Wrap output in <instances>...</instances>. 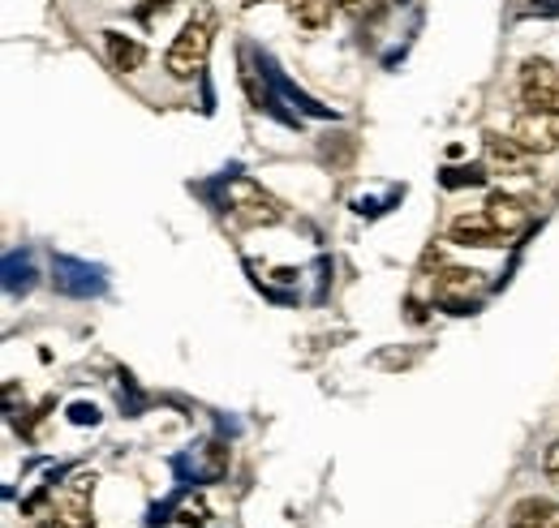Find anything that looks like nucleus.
Wrapping results in <instances>:
<instances>
[{
    "label": "nucleus",
    "mask_w": 559,
    "mask_h": 528,
    "mask_svg": "<svg viewBox=\"0 0 559 528\" xmlns=\"http://www.w3.org/2000/svg\"><path fill=\"white\" fill-rule=\"evenodd\" d=\"M211 39H215V22H211L207 9H199V13L181 26V35L173 39V48H168V57H164L168 77H177V82H194V77L207 69Z\"/></svg>",
    "instance_id": "obj_1"
},
{
    "label": "nucleus",
    "mask_w": 559,
    "mask_h": 528,
    "mask_svg": "<svg viewBox=\"0 0 559 528\" xmlns=\"http://www.w3.org/2000/svg\"><path fill=\"white\" fill-rule=\"evenodd\" d=\"M228 215L237 219V224H246V228H272L284 219V202L276 194H267L259 181H250V177H237L233 185H228Z\"/></svg>",
    "instance_id": "obj_2"
},
{
    "label": "nucleus",
    "mask_w": 559,
    "mask_h": 528,
    "mask_svg": "<svg viewBox=\"0 0 559 528\" xmlns=\"http://www.w3.org/2000/svg\"><path fill=\"white\" fill-rule=\"evenodd\" d=\"M521 104L530 112H559V65L551 61H525L516 77Z\"/></svg>",
    "instance_id": "obj_3"
},
{
    "label": "nucleus",
    "mask_w": 559,
    "mask_h": 528,
    "mask_svg": "<svg viewBox=\"0 0 559 528\" xmlns=\"http://www.w3.org/2000/svg\"><path fill=\"white\" fill-rule=\"evenodd\" d=\"M508 133L530 151V155H556L559 151V112H521Z\"/></svg>",
    "instance_id": "obj_4"
},
{
    "label": "nucleus",
    "mask_w": 559,
    "mask_h": 528,
    "mask_svg": "<svg viewBox=\"0 0 559 528\" xmlns=\"http://www.w3.org/2000/svg\"><path fill=\"white\" fill-rule=\"evenodd\" d=\"M483 151H487L490 172H503V177H525L530 172V159H534L512 133H487L483 137Z\"/></svg>",
    "instance_id": "obj_5"
},
{
    "label": "nucleus",
    "mask_w": 559,
    "mask_h": 528,
    "mask_svg": "<svg viewBox=\"0 0 559 528\" xmlns=\"http://www.w3.org/2000/svg\"><path fill=\"white\" fill-rule=\"evenodd\" d=\"M448 237H452L456 245H478V250H495V245H508V241H512V237L490 219L487 211H478V215H456L452 228H448Z\"/></svg>",
    "instance_id": "obj_6"
},
{
    "label": "nucleus",
    "mask_w": 559,
    "mask_h": 528,
    "mask_svg": "<svg viewBox=\"0 0 559 528\" xmlns=\"http://www.w3.org/2000/svg\"><path fill=\"white\" fill-rule=\"evenodd\" d=\"M91 477H73L70 485L57 494V525L61 528H91Z\"/></svg>",
    "instance_id": "obj_7"
},
{
    "label": "nucleus",
    "mask_w": 559,
    "mask_h": 528,
    "mask_svg": "<svg viewBox=\"0 0 559 528\" xmlns=\"http://www.w3.org/2000/svg\"><path fill=\"white\" fill-rule=\"evenodd\" d=\"M512 528H559V503L551 499H521L508 516Z\"/></svg>",
    "instance_id": "obj_8"
},
{
    "label": "nucleus",
    "mask_w": 559,
    "mask_h": 528,
    "mask_svg": "<svg viewBox=\"0 0 559 528\" xmlns=\"http://www.w3.org/2000/svg\"><path fill=\"white\" fill-rule=\"evenodd\" d=\"M487 215L503 228V232H508V237H516V232H525V228H530V211H525V202L512 199V194H490Z\"/></svg>",
    "instance_id": "obj_9"
},
{
    "label": "nucleus",
    "mask_w": 559,
    "mask_h": 528,
    "mask_svg": "<svg viewBox=\"0 0 559 528\" xmlns=\"http://www.w3.org/2000/svg\"><path fill=\"white\" fill-rule=\"evenodd\" d=\"M435 292H439L443 301H465V297H478V292H483V279H478V271L448 266V271L435 279Z\"/></svg>",
    "instance_id": "obj_10"
},
{
    "label": "nucleus",
    "mask_w": 559,
    "mask_h": 528,
    "mask_svg": "<svg viewBox=\"0 0 559 528\" xmlns=\"http://www.w3.org/2000/svg\"><path fill=\"white\" fill-rule=\"evenodd\" d=\"M104 44H108V61L121 69V73H139V69L146 65V48H142L139 39H126V35L108 31Z\"/></svg>",
    "instance_id": "obj_11"
},
{
    "label": "nucleus",
    "mask_w": 559,
    "mask_h": 528,
    "mask_svg": "<svg viewBox=\"0 0 559 528\" xmlns=\"http://www.w3.org/2000/svg\"><path fill=\"white\" fill-rule=\"evenodd\" d=\"M288 13L306 31H323L332 22V0H288Z\"/></svg>",
    "instance_id": "obj_12"
},
{
    "label": "nucleus",
    "mask_w": 559,
    "mask_h": 528,
    "mask_svg": "<svg viewBox=\"0 0 559 528\" xmlns=\"http://www.w3.org/2000/svg\"><path fill=\"white\" fill-rule=\"evenodd\" d=\"M543 472H547V477L559 485V443H551V447H547V456H543Z\"/></svg>",
    "instance_id": "obj_13"
},
{
    "label": "nucleus",
    "mask_w": 559,
    "mask_h": 528,
    "mask_svg": "<svg viewBox=\"0 0 559 528\" xmlns=\"http://www.w3.org/2000/svg\"><path fill=\"white\" fill-rule=\"evenodd\" d=\"M336 4H341V9H349V13H361V4H366V0H336Z\"/></svg>",
    "instance_id": "obj_14"
}]
</instances>
